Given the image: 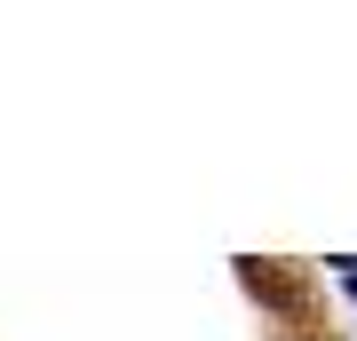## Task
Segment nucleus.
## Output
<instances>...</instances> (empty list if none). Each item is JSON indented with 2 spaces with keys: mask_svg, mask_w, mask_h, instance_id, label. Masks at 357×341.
Wrapping results in <instances>:
<instances>
[{
  "mask_svg": "<svg viewBox=\"0 0 357 341\" xmlns=\"http://www.w3.org/2000/svg\"><path fill=\"white\" fill-rule=\"evenodd\" d=\"M349 294H357V270H349Z\"/></svg>",
  "mask_w": 357,
  "mask_h": 341,
  "instance_id": "f257e3e1",
  "label": "nucleus"
}]
</instances>
